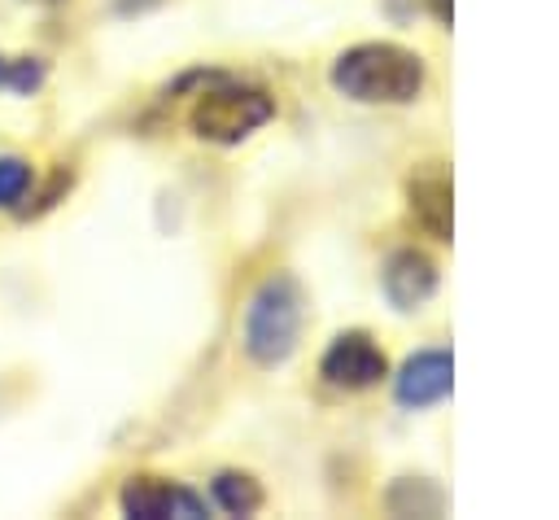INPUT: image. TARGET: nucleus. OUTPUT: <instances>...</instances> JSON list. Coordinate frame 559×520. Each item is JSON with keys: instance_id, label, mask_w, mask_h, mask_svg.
<instances>
[{"instance_id": "obj_9", "label": "nucleus", "mask_w": 559, "mask_h": 520, "mask_svg": "<svg viewBox=\"0 0 559 520\" xmlns=\"http://www.w3.org/2000/svg\"><path fill=\"white\" fill-rule=\"evenodd\" d=\"M210 494L227 516H253L262 507V485L249 472H218L210 481Z\"/></svg>"}, {"instance_id": "obj_8", "label": "nucleus", "mask_w": 559, "mask_h": 520, "mask_svg": "<svg viewBox=\"0 0 559 520\" xmlns=\"http://www.w3.org/2000/svg\"><path fill=\"white\" fill-rule=\"evenodd\" d=\"M406 197H411V214L428 227V236L450 240V179L441 170H428V175L411 179Z\"/></svg>"}, {"instance_id": "obj_11", "label": "nucleus", "mask_w": 559, "mask_h": 520, "mask_svg": "<svg viewBox=\"0 0 559 520\" xmlns=\"http://www.w3.org/2000/svg\"><path fill=\"white\" fill-rule=\"evenodd\" d=\"M44 61L39 57H4L0 52V87L4 92H17V96H31L39 83H44Z\"/></svg>"}, {"instance_id": "obj_12", "label": "nucleus", "mask_w": 559, "mask_h": 520, "mask_svg": "<svg viewBox=\"0 0 559 520\" xmlns=\"http://www.w3.org/2000/svg\"><path fill=\"white\" fill-rule=\"evenodd\" d=\"M428 9H432V17H437V22H450V13H454V9H450V0H428Z\"/></svg>"}, {"instance_id": "obj_5", "label": "nucleus", "mask_w": 559, "mask_h": 520, "mask_svg": "<svg viewBox=\"0 0 559 520\" xmlns=\"http://www.w3.org/2000/svg\"><path fill=\"white\" fill-rule=\"evenodd\" d=\"M118 507L131 520H197L205 516V498L192 494L188 485H175L166 476H131L118 489Z\"/></svg>"}, {"instance_id": "obj_3", "label": "nucleus", "mask_w": 559, "mask_h": 520, "mask_svg": "<svg viewBox=\"0 0 559 520\" xmlns=\"http://www.w3.org/2000/svg\"><path fill=\"white\" fill-rule=\"evenodd\" d=\"M275 105L262 87H245V83H231V79H214V87H205L192 105V135L197 140H210V144H240L249 140L262 122H271Z\"/></svg>"}, {"instance_id": "obj_6", "label": "nucleus", "mask_w": 559, "mask_h": 520, "mask_svg": "<svg viewBox=\"0 0 559 520\" xmlns=\"http://www.w3.org/2000/svg\"><path fill=\"white\" fill-rule=\"evenodd\" d=\"M454 385V363L445 350H419L402 363V371L393 376V398L411 411L437 406Z\"/></svg>"}, {"instance_id": "obj_10", "label": "nucleus", "mask_w": 559, "mask_h": 520, "mask_svg": "<svg viewBox=\"0 0 559 520\" xmlns=\"http://www.w3.org/2000/svg\"><path fill=\"white\" fill-rule=\"evenodd\" d=\"M35 184V170L17 153H0V210H13Z\"/></svg>"}, {"instance_id": "obj_13", "label": "nucleus", "mask_w": 559, "mask_h": 520, "mask_svg": "<svg viewBox=\"0 0 559 520\" xmlns=\"http://www.w3.org/2000/svg\"><path fill=\"white\" fill-rule=\"evenodd\" d=\"M31 4H61V0H31Z\"/></svg>"}, {"instance_id": "obj_7", "label": "nucleus", "mask_w": 559, "mask_h": 520, "mask_svg": "<svg viewBox=\"0 0 559 520\" xmlns=\"http://www.w3.org/2000/svg\"><path fill=\"white\" fill-rule=\"evenodd\" d=\"M380 288L397 310H419L437 293V267L419 249H397L380 271Z\"/></svg>"}, {"instance_id": "obj_4", "label": "nucleus", "mask_w": 559, "mask_h": 520, "mask_svg": "<svg viewBox=\"0 0 559 520\" xmlns=\"http://www.w3.org/2000/svg\"><path fill=\"white\" fill-rule=\"evenodd\" d=\"M319 376L332 385V389H371L389 376V358L384 350L367 336V332H341L323 358H319Z\"/></svg>"}, {"instance_id": "obj_1", "label": "nucleus", "mask_w": 559, "mask_h": 520, "mask_svg": "<svg viewBox=\"0 0 559 520\" xmlns=\"http://www.w3.org/2000/svg\"><path fill=\"white\" fill-rule=\"evenodd\" d=\"M332 87L358 105H406L424 92V61L402 44H354L332 61Z\"/></svg>"}, {"instance_id": "obj_2", "label": "nucleus", "mask_w": 559, "mask_h": 520, "mask_svg": "<svg viewBox=\"0 0 559 520\" xmlns=\"http://www.w3.org/2000/svg\"><path fill=\"white\" fill-rule=\"evenodd\" d=\"M297 336H301V288L293 275L275 271L253 288V297L245 306L240 341L253 363L275 367L297 350Z\"/></svg>"}]
</instances>
